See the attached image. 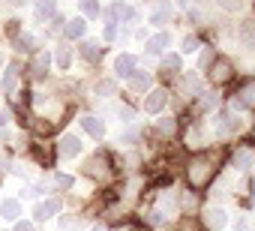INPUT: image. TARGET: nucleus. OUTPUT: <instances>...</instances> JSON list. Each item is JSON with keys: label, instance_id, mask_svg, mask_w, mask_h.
<instances>
[{"label": "nucleus", "instance_id": "nucleus-1", "mask_svg": "<svg viewBox=\"0 0 255 231\" xmlns=\"http://www.w3.org/2000/svg\"><path fill=\"white\" fill-rule=\"evenodd\" d=\"M213 174H216V168H213V159L210 156H195L189 162V168H186V177H189L192 189H204L213 180Z\"/></svg>", "mask_w": 255, "mask_h": 231}, {"label": "nucleus", "instance_id": "nucleus-2", "mask_svg": "<svg viewBox=\"0 0 255 231\" xmlns=\"http://www.w3.org/2000/svg\"><path fill=\"white\" fill-rule=\"evenodd\" d=\"M240 129V117L234 111H222L219 114V120H216V132L219 135H228V132H237Z\"/></svg>", "mask_w": 255, "mask_h": 231}, {"label": "nucleus", "instance_id": "nucleus-3", "mask_svg": "<svg viewBox=\"0 0 255 231\" xmlns=\"http://www.w3.org/2000/svg\"><path fill=\"white\" fill-rule=\"evenodd\" d=\"M234 105H237V108H255V81H246V84L234 93Z\"/></svg>", "mask_w": 255, "mask_h": 231}, {"label": "nucleus", "instance_id": "nucleus-4", "mask_svg": "<svg viewBox=\"0 0 255 231\" xmlns=\"http://www.w3.org/2000/svg\"><path fill=\"white\" fill-rule=\"evenodd\" d=\"M231 72H234V69H231V63H228L225 57H216V60L210 63V78H213L216 84L228 81V78H231Z\"/></svg>", "mask_w": 255, "mask_h": 231}, {"label": "nucleus", "instance_id": "nucleus-5", "mask_svg": "<svg viewBox=\"0 0 255 231\" xmlns=\"http://www.w3.org/2000/svg\"><path fill=\"white\" fill-rule=\"evenodd\" d=\"M165 102H168V93H165V90H150V93H147V99H144V111L159 114V111L165 108Z\"/></svg>", "mask_w": 255, "mask_h": 231}, {"label": "nucleus", "instance_id": "nucleus-6", "mask_svg": "<svg viewBox=\"0 0 255 231\" xmlns=\"http://www.w3.org/2000/svg\"><path fill=\"white\" fill-rule=\"evenodd\" d=\"M84 171L90 174V177H108V159L105 156H90L87 159V165H84Z\"/></svg>", "mask_w": 255, "mask_h": 231}, {"label": "nucleus", "instance_id": "nucleus-7", "mask_svg": "<svg viewBox=\"0 0 255 231\" xmlns=\"http://www.w3.org/2000/svg\"><path fill=\"white\" fill-rule=\"evenodd\" d=\"M114 72H117L120 78H132V72H135V57H132V54H120V57L114 60Z\"/></svg>", "mask_w": 255, "mask_h": 231}, {"label": "nucleus", "instance_id": "nucleus-8", "mask_svg": "<svg viewBox=\"0 0 255 231\" xmlns=\"http://www.w3.org/2000/svg\"><path fill=\"white\" fill-rule=\"evenodd\" d=\"M81 153V141L75 138V135H63L60 138V156L63 159H72V156H78Z\"/></svg>", "mask_w": 255, "mask_h": 231}, {"label": "nucleus", "instance_id": "nucleus-9", "mask_svg": "<svg viewBox=\"0 0 255 231\" xmlns=\"http://www.w3.org/2000/svg\"><path fill=\"white\" fill-rule=\"evenodd\" d=\"M204 219H207V225H210V228H216V231H222V228H225V222H228L222 207H207V210H204Z\"/></svg>", "mask_w": 255, "mask_h": 231}, {"label": "nucleus", "instance_id": "nucleus-10", "mask_svg": "<svg viewBox=\"0 0 255 231\" xmlns=\"http://www.w3.org/2000/svg\"><path fill=\"white\" fill-rule=\"evenodd\" d=\"M81 126H84L93 138H102V135H105V123H102V117H93V114L81 117Z\"/></svg>", "mask_w": 255, "mask_h": 231}, {"label": "nucleus", "instance_id": "nucleus-11", "mask_svg": "<svg viewBox=\"0 0 255 231\" xmlns=\"http://www.w3.org/2000/svg\"><path fill=\"white\" fill-rule=\"evenodd\" d=\"M15 87H18V69H15V66H9V69L3 72V81H0V90H3V93L9 96V93H15Z\"/></svg>", "mask_w": 255, "mask_h": 231}, {"label": "nucleus", "instance_id": "nucleus-12", "mask_svg": "<svg viewBox=\"0 0 255 231\" xmlns=\"http://www.w3.org/2000/svg\"><path fill=\"white\" fill-rule=\"evenodd\" d=\"M18 213H21V207H18V201L15 198H6V201H0V216L3 219H18Z\"/></svg>", "mask_w": 255, "mask_h": 231}, {"label": "nucleus", "instance_id": "nucleus-13", "mask_svg": "<svg viewBox=\"0 0 255 231\" xmlns=\"http://www.w3.org/2000/svg\"><path fill=\"white\" fill-rule=\"evenodd\" d=\"M168 42H171V36H168V33H156L153 39H147V45H144V48H147L150 54H159V51H165V45H168Z\"/></svg>", "mask_w": 255, "mask_h": 231}, {"label": "nucleus", "instance_id": "nucleus-14", "mask_svg": "<svg viewBox=\"0 0 255 231\" xmlns=\"http://www.w3.org/2000/svg\"><path fill=\"white\" fill-rule=\"evenodd\" d=\"M48 63H51V57L42 51V54H36V57H33V63H30V72H33L36 78H42V75L48 72Z\"/></svg>", "mask_w": 255, "mask_h": 231}, {"label": "nucleus", "instance_id": "nucleus-15", "mask_svg": "<svg viewBox=\"0 0 255 231\" xmlns=\"http://www.w3.org/2000/svg\"><path fill=\"white\" fill-rule=\"evenodd\" d=\"M129 87H132L135 93H144V90H150V75H147V72H132V78H129Z\"/></svg>", "mask_w": 255, "mask_h": 231}, {"label": "nucleus", "instance_id": "nucleus-16", "mask_svg": "<svg viewBox=\"0 0 255 231\" xmlns=\"http://www.w3.org/2000/svg\"><path fill=\"white\" fill-rule=\"evenodd\" d=\"M240 42L246 48H255V21H243L240 24Z\"/></svg>", "mask_w": 255, "mask_h": 231}, {"label": "nucleus", "instance_id": "nucleus-17", "mask_svg": "<svg viewBox=\"0 0 255 231\" xmlns=\"http://www.w3.org/2000/svg\"><path fill=\"white\" fill-rule=\"evenodd\" d=\"M84 30H87L84 18H72V21L66 24V36H72V39H81V36H84Z\"/></svg>", "mask_w": 255, "mask_h": 231}, {"label": "nucleus", "instance_id": "nucleus-18", "mask_svg": "<svg viewBox=\"0 0 255 231\" xmlns=\"http://www.w3.org/2000/svg\"><path fill=\"white\" fill-rule=\"evenodd\" d=\"M54 63H57L60 69H66V66L72 63V51H69V45H57V51H54Z\"/></svg>", "mask_w": 255, "mask_h": 231}, {"label": "nucleus", "instance_id": "nucleus-19", "mask_svg": "<svg viewBox=\"0 0 255 231\" xmlns=\"http://www.w3.org/2000/svg\"><path fill=\"white\" fill-rule=\"evenodd\" d=\"M252 162H255V156H252V150H237V153H234V165H237L240 171H246V168H252Z\"/></svg>", "mask_w": 255, "mask_h": 231}, {"label": "nucleus", "instance_id": "nucleus-20", "mask_svg": "<svg viewBox=\"0 0 255 231\" xmlns=\"http://www.w3.org/2000/svg\"><path fill=\"white\" fill-rule=\"evenodd\" d=\"M159 132L162 135H174V129H177V123H174V117H159Z\"/></svg>", "mask_w": 255, "mask_h": 231}, {"label": "nucleus", "instance_id": "nucleus-21", "mask_svg": "<svg viewBox=\"0 0 255 231\" xmlns=\"http://www.w3.org/2000/svg\"><path fill=\"white\" fill-rule=\"evenodd\" d=\"M51 15H54V3H39V6H36V18H39V21H45V18H51Z\"/></svg>", "mask_w": 255, "mask_h": 231}, {"label": "nucleus", "instance_id": "nucleus-22", "mask_svg": "<svg viewBox=\"0 0 255 231\" xmlns=\"http://www.w3.org/2000/svg\"><path fill=\"white\" fill-rule=\"evenodd\" d=\"M96 93H99L102 99L114 96V81H99V84H96Z\"/></svg>", "mask_w": 255, "mask_h": 231}, {"label": "nucleus", "instance_id": "nucleus-23", "mask_svg": "<svg viewBox=\"0 0 255 231\" xmlns=\"http://www.w3.org/2000/svg\"><path fill=\"white\" fill-rule=\"evenodd\" d=\"M168 15H171V9H168V6L162 3V6H159V9L153 12V18H150V21H153V24H165V18H168Z\"/></svg>", "mask_w": 255, "mask_h": 231}, {"label": "nucleus", "instance_id": "nucleus-24", "mask_svg": "<svg viewBox=\"0 0 255 231\" xmlns=\"http://www.w3.org/2000/svg\"><path fill=\"white\" fill-rule=\"evenodd\" d=\"M81 54H84L87 60H99V48H96L93 42H84V45H81Z\"/></svg>", "mask_w": 255, "mask_h": 231}, {"label": "nucleus", "instance_id": "nucleus-25", "mask_svg": "<svg viewBox=\"0 0 255 231\" xmlns=\"http://www.w3.org/2000/svg\"><path fill=\"white\" fill-rule=\"evenodd\" d=\"M18 48H21V51H33V48H36V39H33L30 33H24V36L18 39Z\"/></svg>", "mask_w": 255, "mask_h": 231}, {"label": "nucleus", "instance_id": "nucleus-26", "mask_svg": "<svg viewBox=\"0 0 255 231\" xmlns=\"http://www.w3.org/2000/svg\"><path fill=\"white\" fill-rule=\"evenodd\" d=\"M183 90H186V93H201V84H198V78H195V75H189V78L183 81Z\"/></svg>", "mask_w": 255, "mask_h": 231}, {"label": "nucleus", "instance_id": "nucleus-27", "mask_svg": "<svg viewBox=\"0 0 255 231\" xmlns=\"http://www.w3.org/2000/svg\"><path fill=\"white\" fill-rule=\"evenodd\" d=\"M180 51H183V54H192V51H198V39H195V36H186Z\"/></svg>", "mask_w": 255, "mask_h": 231}, {"label": "nucleus", "instance_id": "nucleus-28", "mask_svg": "<svg viewBox=\"0 0 255 231\" xmlns=\"http://www.w3.org/2000/svg\"><path fill=\"white\" fill-rule=\"evenodd\" d=\"M54 186H57V189H69V186H72V177H69V174H57V177H54Z\"/></svg>", "mask_w": 255, "mask_h": 231}, {"label": "nucleus", "instance_id": "nucleus-29", "mask_svg": "<svg viewBox=\"0 0 255 231\" xmlns=\"http://www.w3.org/2000/svg\"><path fill=\"white\" fill-rule=\"evenodd\" d=\"M42 207H45V213H48V216H54V213H60V201H57V198H48V201H45Z\"/></svg>", "mask_w": 255, "mask_h": 231}, {"label": "nucleus", "instance_id": "nucleus-30", "mask_svg": "<svg viewBox=\"0 0 255 231\" xmlns=\"http://www.w3.org/2000/svg\"><path fill=\"white\" fill-rule=\"evenodd\" d=\"M81 12L84 15H99V3H90L87 0V3H81Z\"/></svg>", "mask_w": 255, "mask_h": 231}, {"label": "nucleus", "instance_id": "nucleus-31", "mask_svg": "<svg viewBox=\"0 0 255 231\" xmlns=\"http://www.w3.org/2000/svg\"><path fill=\"white\" fill-rule=\"evenodd\" d=\"M165 69H180V57L177 54H168L165 57Z\"/></svg>", "mask_w": 255, "mask_h": 231}, {"label": "nucleus", "instance_id": "nucleus-32", "mask_svg": "<svg viewBox=\"0 0 255 231\" xmlns=\"http://www.w3.org/2000/svg\"><path fill=\"white\" fill-rule=\"evenodd\" d=\"M33 219H36V222H45V219H48V213H45V207H42V204L33 210Z\"/></svg>", "mask_w": 255, "mask_h": 231}, {"label": "nucleus", "instance_id": "nucleus-33", "mask_svg": "<svg viewBox=\"0 0 255 231\" xmlns=\"http://www.w3.org/2000/svg\"><path fill=\"white\" fill-rule=\"evenodd\" d=\"M60 30H63V21H60V18H54V21L48 24V33H60Z\"/></svg>", "mask_w": 255, "mask_h": 231}, {"label": "nucleus", "instance_id": "nucleus-34", "mask_svg": "<svg viewBox=\"0 0 255 231\" xmlns=\"http://www.w3.org/2000/svg\"><path fill=\"white\" fill-rule=\"evenodd\" d=\"M210 63H213V51H204L201 54V66H210Z\"/></svg>", "mask_w": 255, "mask_h": 231}, {"label": "nucleus", "instance_id": "nucleus-35", "mask_svg": "<svg viewBox=\"0 0 255 231\" xmlns=\"http://www.w3.org/2000/svg\"><path fill=\"white\" fill-rule=\"evenodd\" d=\"M180 201H183V207H195V195H189V192H186Z\"/></svg>", "mask_w": 255, "mask_h": 231}, {"label": "nucleus", "instance_id": "nucleus-36", "mask_svg": "<svg viewBox=\"0 0 255 231\" xmlns=\"http://www.w3.org/2000/svg\"><path fill=\"white\" fill-rule=\"evenodd\" d=\"M150 222H153V225H162V210H153V213H150Z\"/></svg>", "mask_w": 255, "mask_h": 231}, {"label": "nucleus", "instance_id": "nucleus-37", "mask_svg": "<svg viewBox=\"0 0 255 231\" xmlns=\"http://www.w3.org/2000/svg\"><path fill=\"white\" fill-rule=\"evenodd\" d=\"M114 36H117V27H114V24H108V27H105V39H114Z\"/></svg>", "mask_w": 255, "mask_h": 231}, {"label": "nucleus", "instance_id": "nucleus-38", "mask_svg": "<svg viewBox=\"0 0 255 231\" xmlns=\"http://www.w3.org/2000/svg\"><path fill=\"white\" fill-rule=\"evenodd\" d=\"M15 231H30V225H27V222H18V225H15Z\"/></svg>", "mask_w": 255, "mask_h": 231}, {"label": "nucleus", "instance_id": "nucleus-39", "mask_svg": "<svg viewBox=\"0 0 255 231\" xmlns=\"http://www.w3.org/2000/svg\"><path fill=\"white\" fill-rule=\"evenodd\" d=\"M90 231H108V228H105V225H93Z\"/></svg>", "mask_w": 255, "mask_h": 231}]
</instances>
